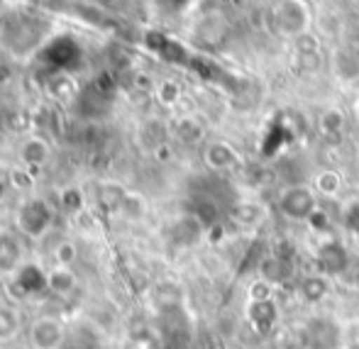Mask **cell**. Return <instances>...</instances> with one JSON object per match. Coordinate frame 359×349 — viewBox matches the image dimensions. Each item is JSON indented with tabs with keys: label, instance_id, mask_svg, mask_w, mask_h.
<instances>
[{
	"label": "cell",
	"instance_id": "cell-31",
	"mask_svg": "<svg viewBox=\"0 0 359 349\" xmlns=\"http://www.w3.org/2000/svg\"><path fill=\"white\" fill-rule=\"evenodd\" d=\"M3 196H5V184L0 181V198H3Z\"/></svg>",
	"mask_w": 359,
	"mask_h": 349
},
{
	"label": "cell",
	"instance_id": "cell-28",
	"mask_svg": "<svg viewBox=\"0 0 359 349\" xmlns=\"http://www.w3.org/2000/svg\"><path fill=\"white\" fill-rule=\"evenodd\" d=\"M296 64L303 71H316L320 67V52L318 54H296Z\"/></svg>",
	"mask_w": 359,
	"mask_h": 349
},
{
	"label": "cell",
	"instance_id": "cell-23",
	"mask_svg": "<svg viewBox=\"0 0 359 349\" xmlns=\"http://www.w3.org/2000/svg\"><path fill=\"white\" fill-rule=\"evenodd\" d=\"M250 301L252 303H266V301H274V286L264 279H257L250 286Z\"/></svg>",
	"mask_w": 359,
	"mask_h": 349
},
{
	"label": "cell",
	"instance_id": "cell-20",
	"mask_svg": "<svg viewBox=\"0 0 359 349\" xmlns=\"http://www.w3.org/2000/svg\"><path fill=\"white\" fill-rule=\"evenodd\" d=\"M176 135H179L184 142H189V144H194V142H198L203 137V125H201L196 118H184L179 125H176Z\"/></svg>",
	"mask_w": 359,
	"mask_h": 349
},
{
	"label": "cell",
	"instance_id": "cell-17",
	"mask_svg": "<svg viewBox=\"0 0 359 349\" xmlns=\"http://www.w3.org/2000/svg\"><path fill=\"white\" fill-rule=\"evenodd\" d=\"M298 293H301V298L306 303H318L327 296V281L323 276H308V279L301 281Z\"/></svg>",
	"mask_w": 359,
	"mask_h": 349
},
{
	"label": "cell",
	"instance_id": "cell-6",
	"mask_svg": "<svg viewBox=\"0 0 359 349\" xmlns=\"http://www.w3.org/2000/svg\"><path fill=\"white\" fill-rule=\"evenodd\" d=\"M15 291L20 296H39V293L49 291V271H44L37 264H22L15 271Z\"/></svg>",
	"mask_w": 359,
	"mask_h": 349
},
{
	"label": "cell",
	"instance_id": "cell-27",
	"mask_svg": "<svg viewBox=\"0 0 359 349\" xmlns=\"http://www.w3.org/2000/svg\"><path fill=\"white\" fill-rule=\"evenodd\" d=\"M306 222L311 225L313 232H325V230H330V215H327V212L323 210V208H318L311 217H308Z\"/></svg>",
	"mask_w": 359,
	"mask_h": 349
},
{
	"label": "cell",
	"instance_id": "cell-19",
	"mask_svg": "<svg viewBox=\"0 0 359 349\" xmlns=\"http://www.w3.org/2000/svg\"><path fill=\"white\" fill-rule=\"evenodd\" d=\"M156 100H159L164 108H174L176 103L181 100V85L176 81H161L156 85Z\"/></svg>",
	"mask_w": 359,
	"mask_h": 349
},
{
	"label": "cell",
	"instance_id": "cell-8",
	"mask_svg": "<svg viewBox=\"0 0 359 349\" xmlns=\"http://www.w3.org/2000/svg\"><path fill=\"white\" fill-rule=\"evenodd\" d=\"M345 128H347V118L340 108H327L320 113L318 118V132L320 137L327 142V144H337L345 135Z\"/></svg>",
	"mask_w": 359,
	"mask_h": 349
},
{
	"label": "cell",
	"instance_id": "cell-13",
	"mask_svg": "<svg viewBox=\"0 0 359 349\" xmlns=\"http://www.w3.org/2000/svg\"><path fill=\"white\" fill-rule=\"evenodd\" d=\"M335 74L345 81H352L359 76V54L352 47H345L335 52Z\"/></svg>",
	"mask_w": 359,
	"mask_h": 349
},
{
	"label": "cell",
	"instance_id": "cell-9",
	"mask_svg": "<svg viewBox=\"0 0 359 349\" xmlns=\"http://www.w3.org/2000/svg\"><path fill=\"white\" fill-rule=\"evenodd\" d=\"M203 159L215 171H227L240 164V156H237V151L227 142H213V144H208L203 151Z\"/></svg>",
	"mask_w": 359,
	"mask_h": 349
},
{
	"label": "cell",
	"instance_id": "cell-25",
	"mask_svg": "<svg viewBox=\"0 0 359 349\" xmlns=\"http://www.w3.org/2000/svg\"><path fill=\"white\" fill-rule=\"evenodd\" d=\"M293 52L296 54H318L320 52V42H318L316 34L306 32V34H301V37L293 39Z\"/></svg>",
	"mask_w": 359,
	"mask_h": 349
},
{
	"label": "cell",
	"instance_id": "cell-2",
	"mask_svg": "<svg viewBox=\"0 0 359 349\" xmlns=\"http://www.w3.org/2000/svg\"><path fill=\"white\" fill-rule=\"evenodd\" d=\"M44 59L54 71L64 74V71H76L83 64V49H81L79 39L72 34H57L49 39L44 47Z\"/></svg>",
	"mask_w": 359,
	"mask_h": 349
},
{
	"label": "cell",
	"instance_id": "cell-18",
	"mask_svg": "<svg viewBox=\"0 0 359 349\" xmlns=\"http://www.w3.org/2000/svg\"><path fill=\"white\" fill-rule=\"evenodd\" d=\"M18 259H20V247L15 240L10 237H0V269L10 271L18 266Z\"/></svg>",
	"mask_w": 359,
	"mask_h": 349
},
{
	"label": "cell",
	"instance_id": "cell-11",
	"mask_svg": "<svg viewBox=\"0 0 359 349\" xmlns=\"http://www.w3.org/2000/svg\"><path fill=\"white\" fill-rule=\"evenodd\" d=\"M259 274L264 281H269L271 286H276V283H286L288 276H291V264L284 259V256H266L264 261H262L259 266Z\"/></svg>",
	"mask_w": 359,
	"mask_h": 349
},
{
	"label": "cell",
	"instance_id": "cell-32",
	"mask_svg": "<svg viewBox=\"0 0 359 349\" xmlns=\"http://www.w3.org/2000/svg\"><path fill=\"white\" fill-rule=\"evenodd\" d=\"M355 108H357V113H359V98H357V103H355Z\"/></svg>",
	"mask_w": 359,
	"mask_h": 349
},
{
	"label": "cell",
	"instance_id": "cell-5",
	"mask_svg": "<svg viewBox=\"0 0 359 349\" xmlns=\"http://www.w3.org/2000/svg\"><path fill=\"white\" fill-rule=\"evenodd\" d=\"M279 210L288 220H308L318 210L316 191L308 186H291L279 196Z\"/></svg>",
	"mask_w": 359,
	"mask_h": 349
},
{
	"label": "cell",
	"instance_id": "cell-4",
	"mask_svg": "<svg viewBox=\"0 0 359 349\" xmlns=\"http://www.w3.org/2000/svg\"><path fill=\"white\" fill-rule=\"evenodd\" d=\"M27 337L32 349H62L67 345V330H64L62 320L52 315H42L32 320Z\"/></svg>",
	"mask_w": 359,
	"mask_h": 349
},
{
	"label": "cell",
	"instance_id": "cell-15",
	"mask_svg": "<svg viewBox=\"0 0 359 349\" xmlns=\"http://www.w3.org/2000/svg\"><path fill=\"white\" fill-rule=\"evenodd\" d=\"M76 288V274L74 269H64V266H54L49 271V291L57 296H69Z\"/></svg>",
	"mask_w": 359,
	"mask_h": 349
},
{
	"label": "cell",
	"instance_id": "cell-24",
	"mask_svg": "<svg viewBox=\"0 0 359 349\" xmlns=\"http://www.w3.org/2000/svg\"><path fill=\"white\" fill-rule=\"evenodd\" d=\"M54 261H57V266L72 269L74 261H76V245L74 242H62V245L54 249Z\"/></svg>",
	"mask_w": 359,
	"mask_h": 349
},
{
	"label": "cell",
	"instance_id": "cell-14",
	"mask_svg": "<svg viewBox=\"0 0 359 349\" xmlns=\"http://www.w3.org/2000/svg\"><path fill=\"white\" fill-rule=\"evenodd\" d=\"M232 217H235L242 227H255L266 217V208L262 203H255V200H250V203H237L235 210H232Z\"/></svg>",
	"mask_w": 359,
	"mask_h": 349
},
{
	"label": "cell",
	"instance_id": "cell-29",
	"mask_svg": "<svg viewBox=\"0 0 359 349\" xmlns=\"http://www.w3.org/2000/svg\"><path fill=\"white\" fill-rule=\"evenodd\" d=\"M345 225L350 230L359 232V200H355V203H350L345 208Z\"/></svg>",
	"mask_w": 359,
	"mask_h": 349
},
{
	"label": "cell",
	"instance_id": "cell-12",
	"mask_svg": "<svg viewBox=\"0 0 359 349\" xmlns=\"http://www.w3.org/2000/svg\"><path fill=\"white\" fill-rule=\"evenodd\" d=\"M250 320L255 322L257 327L262 330H271L279 320V308H276L274 301H266V303H250V310H247Z\"/></svg>",
	"mask_w": 359,
	"mask_h": 349
},
{
	"label": "cell",
	"instance_id": "cell-22",
	"mask_svg": "<svg viewBox=\"0 0 359 349\" xmlns=\"http://www.w3.org/2000/svg\"><path fill=\"white\" fill-rule=\"evenodd\" d=\"M120 212H123L125 217H130V220H137V217L144 215V200L140 198L137 193H128L123 205H120Z\"/></svg>",
	"mask_w": 359,
	"mask_h": 349
},
{
	"label": "cell",
	"instance_id": "cell-7",
	"mask_svg": "<svg viewBox=\"0 0 359 349\" xmlns=\"http://www.w3.org/2000/svg\"><path fill=\"white\" fill-rule=\"evenodd\" d=\"M316 259H318V264H320V269L325 271V274L340 276L342 271L350 266V252H347V247L342 245V242L327 240V242H323V245L318 247Z\"/></svg>",
	"mask_w": 359,
	"mask_h": 349
},
{
	"label": "cell",
	"instance_id": "cell-33",
	"mask_svg": "<svg viewBox=\"0 0 359 349\" xmlns=\"http://www.w3.org/2000/svg\"><path fill=\"white\" fill-rule=\"evenodd\" d=\"M357 237H359V232H357Z\"/></svg>",
	"mask_w": 359,
	"mask_h": 349
},
{
	"label": "cell",
	"instance_id": "cell-1",
	"mask_svg": "<svg viewBox=\"0 0 359 349\" xmlns=\"http://www.w3.org/2000/svg\"><path fill=\"white\" fill-rule=\"evenodd\" d=\"M308 22H311V13L306 3H296V0L279 3L271 8V13H266V27H271L274 34L281 37H301L308 32Z\"/></svg>",
	"mask_w": 359,
	"mask_h": 349
},
{
	"label": "cell",
	"instance_id": "cell-21",
	"mask_svg": "<svg viewBox=\"0 0 359 349\" xmlns=\"http://www.w3.org/2000/svg\"><path fill=\"white\" fill-rule=\"evenodd\" d=\"M59 200H62V208L69 212H79V210H83V205H86V196L81 189H64Z\"/></svg>",
	"mask_w": 359,
	"mask_h": 349
},
{
	"label": "cell",
	"instance_id": "cell-30",
	"mask_svg": "<svg viewBox=\"0 0 359 349\" xmlns=\"http://www.w3.org/2000/svg\"><path fill=\"white\" fill-rule=\"evenodd\" d=\"M13 181H15L18 186H22V189H27V186L32 184V174H29V171H27V174H25V171H15V174H13Z\"/></svg>",
	"mask_w": 359,
	"mask_h": 349
},
{
	"label": "cell",
	"instance_id": "cell-16",
	"mask_svg": "<svg viewBox=\"0 0 359 349\" xmlns=\"http://www.w3.org/2000/svg\"><path fill=\"white\" fill-rule=\"evenodd\" d=\"M313 189H316L318 193H323V196H337V193H340V189H342V176H340V171H335V169H323V171H318Z\"/></svg>",
	"mask_w": 359,
	"mask_h": 349
},
{
	"label": "cell",
	"instance_id": "cell-26",
	"mask_svg": "<svg viewBox=\"0 0 359 349\" xmlns=\"http://www.w3.org/2000/svg\"><path fill=\"white\" fill-rule=\"evenodd\" d=\"M15 327H18V317H15V313L10 310V308L0 306V337L13 335Z\"/></svg>",
	"mask_w": 359,
	"mask_h": 349
},
{
	"label": "cell",
	"instance_id": "cell-3",
	"mask_svg": "<svg viewBox=\"0 0 359 349\" xmlns=\"http://www.w3.org/2000/svg\"><path fill=\"white\" fill-rule=\"evenodd\" d=\"M52 220H54V210L49 208L47 200L32 198L20 205L18 215H15V227H18L22 235L37 240V237H42L44 232L52 227Z\"/></svg>",
	"mask_w": 359,
	"mask_h": 349
},
{
	"label": "cell",
	"instance_id": "cell-10",
	"mask_svg": "<svg viewBox=\"0 0 359 349\" xmlns=\"http://www.w3.org/2000/svg\"><path fill=\"white\" fill-rule=\"evenodd\" d=\"M49 154H52V151H49V144L42 137H29L22 144V161L29 166L27 171L32 176H34V171L42 169V166L47 164Z\"/></svg>",
	"mask_w": 359,
	"mask_h": 349
}]
</instances>
